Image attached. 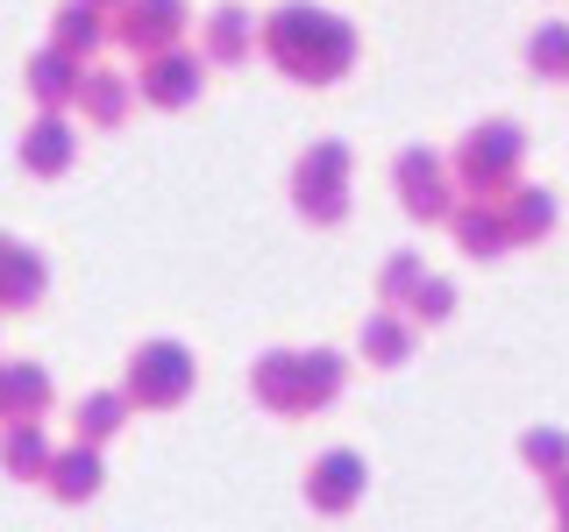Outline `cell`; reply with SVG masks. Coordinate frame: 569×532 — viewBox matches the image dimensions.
<instances>
[{"label":"cell","instance_id":"1","mask_svg":"<svg viewBox=\"0 0 569 532\" xmlns=\"http://www.w3.org/2000/svg\"><path fill=\"white\" fill-rule=\"evenodd\" d=\"M186 355H178V348H143V362H136V390L149 405H178L186 398Z\"/></svg>","mask_w":569,"mask_h":532},{"label":"cell","instance_id":"2","mask_svg":"<svg viewBox=\"0 0 569 532\" xmlns=\"http://www.w3.org/2000/svg\"><path fill=\"white\" fill-rule=\"evenodd\" d=\"M43 292V263L14 241H0V306H29Z\"/></svg>","mask_w":569,"mask_h":532},{"label":"cell","instance_id":"3","mask_svg":"<svg viewBox=\"0 0 569 532\" xmlns=\"http://www.w3.org/2000/svg\"><path fill=\"white\" fill-rule=\"evenodd\" d=\"M65 157H71V135L57 128V121H43V128L29 135V171L51 178V171H65Z\"/></svg>","mask_w":569,"mask_h":532},{"label":"cell","instance_id":"4","mask_svg":"<svg viewBox=\"0 0 569 532\" xmlns=\"http://www.w3.org/2000/svg\"><path fill=\"white\" fill-rule=\"evenodd\" d=\"M36 405H43L36 370H0V412H36Z\"/></svg>","mask_w":569,"mask_h":532},{"label":"cell","instance_id":"5","mask_svg":"<svg viewBox=\"0 0 569 532\" xmlns=\"http://www.w3.org/2000/svg\"><path fill=\"white\" fill-rule=\"evenodd\" d=\"M93 476H100V468H93V454H71V462H57V468H51V490L86 497V490H93Z\"/></svg>","mask_w":569,"mask_h":532},{"label":"cell","instance_id":"6","mask_svg":"<svg viewBox=\"0 0 569 532\" xmlns=\"http://www.w3.org/2000/svg\"><path fill=\"white\" fill-rule=\"evenodd\" d=\"M86 100H93V114H100V121H122L129 86H122V79H93V86H86Z\"/></svg>","mask_w":569,"mask_h":532},{"label":"cell","instance_id":"7","mask_svg":"<svg viewBox=\"0 0 569 532\" xmlns=\"http://www.w3.org/2000/svg\"><path fill=\"white\" fill-rule=\"evenodd\" d=\"M149 93H157V100H186L192 93V71L186 65H157V71H149Z\"/></svg>","mask_w":569,"mask_h":532},{"label":"cell","instance_id":"8","mask_svg":"<svg viewBox=\"0 0 569 532\" xmlns=\"http://www.w3.org/2000/svg\"><path fill=\"white\" fill-rule=\"evenodd\" d=\"M65 86H71V71H65V65H51V57H43V65H36V93H43V100H51V93L65 100Z\"/></svg>","mask_w":569,"mask_h":532},{"label":"cell","instance_id":"9","mask_svg":"<svg viewBox=\"0 0 569 532\" xmlns=\"http://www.w3.org/2000/svg\"><path fill=\"white\" fill-rule=\"evenodd\" d=\"M108 426H122V405H114V398H93V405H86V433H108Z\"/></svg>","mask_w":569,"mask_h":532},{"label":"cell","instance_id":"10","mask_svg":"<svg viewBox=\"0 0 569 532\" xmlns=\"http://www.w3.org/2000/svg\"><path fill=\"white\" fill-rule=\"evenodd\" d=\"M164 22H178V0H149L136 14V36H149V29H164Z\"/></svg>","mask_w":569,"mask_h":532},{"label":"cell","instance_id":"11","mask_svg":"<svg viewBox=\"0 0 569 532\" xmlns=\"http://www.w3.org/2000/svg\"><path fill=\"white\" fill-rule=\"evenodd\" d=\"M36 448H43L36 433H14V454H8V462H14V468H22V476H29V468H36Z\"/></svg>","mask_w":569,"mask_h":532}]
</instances>
